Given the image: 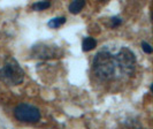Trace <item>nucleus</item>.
<instances>
[{
    "label": "nucleus",
    "instance_id": "f257e3e1",
    "mask_svg": "<svg viewBox=\"0 0 153 129\" xmlns=\"http://www.w3.org/2000/svg\"><path fill=\"white\" fill-rule=\"evenodd\" d=\"M115 61L114 57L107 51H100L96 54L92 62L93 74L99 78L100 81H107L112 78L115 73Z\"/></svg>",
    "mask_w": 153,
    "mask_h": 129
},
{
    "label": "nucleus",
    "instance_id": "f03ea898",
    "mask_svg": "<svg viewBox=\"0 0 153 129\" xmlns=\"http://www.w3.org/2000/svg\"><path fill=\"white\" fill-rule=\"evenodd\" d=\"M0 78L9 85H16L23 82L24 72L15 59L9 58L0 69Z\"/></svg>",
    "mask_w": 153,
    "mask_h": 129
},
{
    "label": "nucleus",
    "instance_id": "7ed1b4c3",
    "mask_svg": "<svg viewBox=\"0 0 153 129\" xmlns=\"http://www.w3.org/2000/svg\"><path fill=\"white\" fill-rule=\"evenodd\" d=\"M115 67L120 69L123 74L131 75L136 69V58L132 51L128 47H123L114 57Z\"/></svg>",
    "mask_w": 153,
    "mask_h": 129
},
{
    "label": "nucleus",
    "instance_id": "20e7f679",
    "mask_svg": "<svg viewBox=\"0 0 153 129\" xmlns=\"http://www.w3.org/2000/svg\"><path fill=\"white\" fill-rule=\"evenodd\" d=\"M14 116L19 121L35 123L40 120V112L37 107L29 104H20L14 110Z\"/></svg>",
    "mask_w": 153,
    "mask_h": 129
},
{
    "label": "nucleus",
    "instance_id": "39448f33",
    "mask_svg": "<svg viewBox=\"0 0 153 129\" xmlns=\"http://www.w3.org/2000/svg\"><path fill=\"white\" fill-rule=\"evenodd\" d=\"M59 50L58 47L51 45H37L33 47V55L35 58H40V59H52L59 55Z\"/></svg>",
    "mask_w": 153,
    "mask_h": 129
},
{
    "label": "nucleus",
    "instance_id": "423d86ee",
    "mask_svg": "<svg viewBox=\"0 0 153 129\" xmlns=\"http://www.w3.org/2000/svg\"><path fill=\"white\" fill-rule=\"evenodd\" d=\"M85 6V1H79V0H76V1H73L70 5H69V12L73 13V14H78L83 7Z\"/></svg>",
    "mask_w": 153,
    "mask_h": 129
},
{
    "label": "nucleus",
    "instance_id": "0eeeda50",
    "mask_svg": "<svg viewBox=\"0 0 153 129\" xmlns=\"http://www.w3.org/2000/svg\"><path fill=\"white\" fill-rule=\"evenodd\" d=\"M97 46V40L92 37H86L83 39V43H82V47H83V51H91L94 47Z\"/></svg>",
    "mask_w": 153,
    "mask_h": 129
},
{
    "label": "nucleus",
    "instance_id": "6e6552de",
    "mask_svg": "<svg viewBox=\"0 0 153 129\" xmlns=\"http://www.w3.org/2000/svg\"><path fill=\"white\" fill-rule=\"evenodd\" d=\"M65 22H66V17H65V16L54 17V19L48 21V27H51V28H59V27H61Z\"/></svg>",
    "mask_w": 153,
    "mask_h": 129
},
{
    "label": "nucleus",
    "instance_id": "1a4fd4ad",
    "mask_svg": "<svg viewBox=\"0 0 153 129\" xmlns=\"http://www.w3.org/2000/svg\"><path fill=\"white\" fill-rule=\"evenodd\" d=\"M50 7H51V2L50 1H38V2H35L32 5V8L35 10H45V9Z\"/></svg>",
    "mask_w": 153,
    "mask_h": 129
},
{
    "label": "nucleus",
    "instance_id": "9d476101",
    "mask_svg": "<svg viewBox=\"0 0 153 129\" xmlns=\"http://www.w3.org/2000/svg\"><path fill=\"white\" fill-rule=\"evenodd\" d=\"M142 48H143V51L145 52V53H152V46L150 45L147 42H143L142 43Z\"/></svg>",
    "mask_w": 153,
    "mask_h": 129
},
{
    "label": "nucleus",
    "instance_id": "9b49d317",
    "mask_svg": "<svg viewBox=\"0 0 153 129\" xmlns=\"http://www.w3.org/2000/svg\"><path fill=\"white\" fill-rule=\"evenodd\" d=\"M121 23V20L119 19V17H113L112 19V27H116V25H119Z\"/></svg>",
    "mask_w": 153,
    "mask_h": 129
}]
</instances>
